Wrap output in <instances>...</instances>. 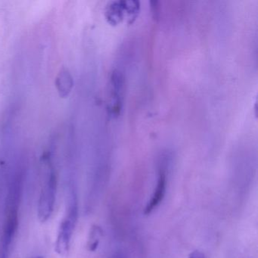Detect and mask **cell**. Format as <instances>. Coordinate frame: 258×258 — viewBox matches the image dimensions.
<instances>
[{
	"label": "cell",
	"instance_id": "obj_1",
	"mask_svg": "<svg viewBox=\"0 0 258 258\" xmlns=\"http://www.w3.org/2000/svg\"><path fill=\"white\" fill-rule=\"evenodd\" d=\"M22 178L16 176L9 185L0 233V258H10L19 225V209L22 194Z\"/></svg>",
	"mask_w": 258,
	"mask_h": 258
},
{
	"label": "cell",
	"instance_id": "obj_8",
	"mask_svg": "<svg viewBox=\"0 0 258 258\" xmlns=\"http://www.w3.org/2000/svg\"><path fill=\"white\" fill-rule=\"evenodd\" d=\"M35 258H43V256H37V257Z\"/></svg>",
	"mask_w": 258,
	"mask_h": 258
},
{
	"label": "cell",
	"instance_id": "obj_7",
	"mask_svg": "<svg viewBox=\"0 0 258 258\" xmlns=\"http://www.w3.org/2000/svg\"><path fill=\"white\" fill-rule=\"evenodd\" d=\"M190 258H205V256H204L203 253H201V252L196 251L191 253Z\"/></svg>",
	"mask_w": 258,
	"mask_h": 258
},
{
	"label": "cell",
	"instance_id": "obj_2",
	"mask_svg": "<svg viewBox=\"0 0 258 258\" xmlns=\"http://www.w3.org/2000/svg\"><path fill=\"white\" fill-rule=\"evenodd\" d=\"M78 220V201L75 190H69V204L57 234L55 250L60 256H66L70 251L74 232Z\"/></svg>",
	"mask_w": 258,
	"mask_h": 258
},
{
	"label": "cell",
	"instance_id": "obj_3",
	"mask_svg": "<svg viewBox=\"0 0 258 258\" xmlns=\"http://www.w3.org/2000/svg\"><path fill=\"white\" fill-rule=\"evenodd\" d=\"M46 170L42 178L41 188L38 201L39 220L44 223L47 221L55 208L57 192V177L53 166L49 158L45 161Z\"/></svg>",
	"mask_w": 258,
	"mask_h": 258
},
{
	"label": "cell",
	"instance_id": "obj_5",
	"mask_svg": "<svg viewBox=\"0 0 258 258\" xmlns=\"http://www.w3.org/2000/svg\"><path fill=\"white\" fill-rule=\"evenodd\" d=\"M57 87L61 96H67L73 87V80L68 72H62L57 78Z\"/></svg>",
	"mask_w": 258,
	"mask_h": 258
},
{
	"label": "cell",
	"instance_id": "obj_4",
	"mask_svg": "<svg viewBox=\"0 0 258 258\" xmlns=\"http://www.w3.org/2000/svg\"><path fill=\"white\" fill-rule=\"evenodd\" d=\"M166 187H167L166 172L164 169H161L158 174L156 188L152 195V199L146 206V211H145L146 214H151L162 202L166 192Z\"/></svg>",
	"mask_w": 258,
	"mask_h": 258
},
{
	"label": "cell",
	"instance_id": "obj_6",
	"mask_svg": "<svg viewBox=\"0 0 258 258\" xmlns=\"http://www.w3.org/2000/svg\"><path fill=\"white\" fill-rule=\"evenodd\" d=\"M158 2L151 3L152 14H153L154 18H155V19H158V16H159V8H158Z\"/></svg>",
	"mask_w": 258,
	"mask_h": 258
}]
</instances>
